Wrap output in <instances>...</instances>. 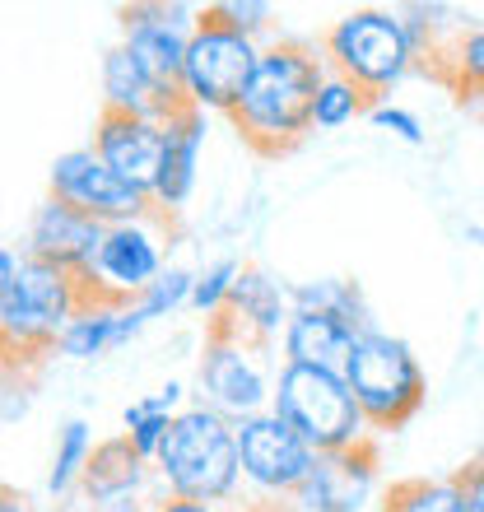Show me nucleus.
Segmentation results:
<instances>
[{"instance_id":"obj_33","label":"nucleus","mask_w":484,"mask_h":512,"mask_svg":"<svg viewBox=\"0 0 484 512\" xmlns=\"http://www.w3.org/2000/svg\"><path fill=\"white\" fill-rule=\"evenodd\" d=\"M149 512H238V508H210V503H187V499H168V494H159V499L149 503ZM242 512H256V508H242Z\"/></svg>"},{"instance_id":"obj_35","label":"nucleus","mask_w":484,"mask_h":512,"mask_svg":"<svg viewBox=\"0 0 484 512\" xmlns=\"http://www.w3.org/2000/svg\"><path fill=\"white\" fill-rule=\"evenodd\" d=\"M0 512H38V503L28 499V494H19V489L0 485Z\"/></svg>"},{"instance_id":"obj_7","label":"nucleus","mask_w":484,"mask_h":512,"mask_svg":"<svg viewBox=\"0 0 484 512\" xmlns=\"http://www.w3.org/2000/svg\"><path fill=\"white\" fill-rule=\"evenodd\" d=\"M270 415L280 419V424H289L317 457H322V452H340V447H354L368 438V424H363L345 378L317 373V368L280 364V373H275V396H270Z\"/></svg>"},{"instance_id":"obj_29","label":"nucleus","mask_w":484,"mask_h":512,"mask_svg":"<svg viewBox=\"0 0 484 512\" xmlns=\"http://www.w3.org/2000/svg\"><path fill=\"white\" fill-rule=\"evenodd\" d=\"M191 284H196V270L187 266H168L159 280L149 284L145 294L135 298V312L145 317V322H159V317H173L191 303Z\"/></svg>"},{"instance_id":"obj_17","label":"nucleus","mask_w":484,"mask_h":512,"mask_svg":"<svg viewBox=\"0 0 484 512\" xmlns=\"http://www.w3.org/2000/svg\"><path fill=\"white\" fill-rule=\"evenodd\" d=\"M201 149H205V112L177 108L163 122V163H159V177H154V191H149V201H154L159 215L177 219L187 210L196 177H201Z\"/></svg>"},{"instance_id":"obj_14","label":"nucleus","mask_w":484,"mask_h":512,"mask_svg":"<svg viewBox=\"0 0 484 512\" xmlns=\"http://www.w3.org/2000/svg\"><path fill=\"white\" fill-rule=\"evenodd\" d=\"M103 108L126 112V117H149V122H168L177 108H187L182 89L159 80L126 42H112L103 52Z\"/></svg>"},{"instance_id":"obj_20","label":"nucleus","mask_w":484,"mask_h":512,"mask_svg":"<svg viewBox=\"0 0 484 512\" xmlns=\"http://www.w3.org/2000/svg\"><path fill=\"white\" fill-rule=\"evenodd\" d=\"M419 70L443 84L457 103L484 112V24H466L461 19L438 47H429L419 56Z\"/></svg>"},{"instance_id":"obj_25","label":"nucleus","mask_w":484,"mask_h":512,"mask_svg":"<svg viewBox=\"0 0 484 512\" xmlns=\"http://www.w3.org/2000/svg\"><path fill=\"white\" fill-rule=\"evenodd\" d=\"M289 298H294V308L303 312H331V317H345L354 322L359 331L373 326V312L363 303V289L345 275H326V280H298L289 284Z\"/></svg>"},{"instance_id":"obj_37","label":"nucleus","mask_w":484,"mask_h":512,"mask_svg":"<svg viewBox=\"0 0 484 512\" xmlns=\"http://www.w3.org/2000/svg\"><path fill=\"white\" fill-rule=\"evenodd\" d=\"M5 368H10V354H5V345H0V373H5Z\"/></svg>"},{"instance_id":"obj_2","label":"nucleus","mask_w":484,"mask_h":512,"mask_svg":"<svg viewBox=\"0 0 484 512\" xmlns=\"http://www.w3.org/2000/svg\"><path fill=\"white\" fill-rule=\"evenodd\" d=\"M154 485L168 499L233 508L242 489L238 466V429L210 405H182L173 415V429L154 457Z\"/></svg>"},{"instance_id":"obj_6","label":"nucleus","mask_w":484,"mask_h":512,"mask_svg":"<svg viewBox=\"0 0 484 512\" xmlns=\"http://www.w3.org/2000/svg\"><path fill=\"white\" fill-rule=\"evenodd\" d=\"M266 345L238 336L233 326L210 322L205 326V350L196 364V396L229 424H242L252 415H266L275 396V364Z\"/></svg>"},{"instance_id":"obj_34","label":"nucleus","mask_w":484,"mask_h":512,"mask_svg":"<svg viewBox=\"0 0 484 512\" xmlns=\"http://www.w3.org/2000/svg\"><path fill=\"white\" fill-rule=\"evenodd\" d=\"M19 266H24V256L14 252V247H0V303L10 298L14 280H19Z\"/></svg>"},{"instance_id":"obj_32","label":"nucleus","mask_w":484,"mask_h":512,"mask_svg":"<svg viewBox=\"0 0 484 512\" xmlns=\"http://www.w3.org/2000/svg\"><path fill=\"white\" fill-rule=\"evenodd\" d=\"M457 485H461V503H466V512H484V452L466 466V471H457Z\"/></svg>"},{"instance_id":"obj_8","label":"nucleus","mask_w":484,"mask_h":512,"mask_svg":"<svg viewBox=\"0 0 484 512\" xmlns=\"http://www.w3.org/2000/svg\"><path fill=\"white\" fill-rule=\"evenodd\" d=\"M168 247H173V219L168 215L108 224L94 261L80 275L84 303H135L168 270Z\"/></svg>"},{"instance_id":"obj_26","label":"nucleus","mask_w":484,"mask_h":512,"mask_svg":"<svg viewBox=\"0 0 484 512\" xmlns=\"http://www.w3.org/2000/svg\"><path fill=\"white\" fill-rule=\"evenodd\" d=\"M382 512H466V503H461L457 475H443V480L415 475V480H396L387 489Z\"/></svg>"},{"instance_id":"obj_4","label":"nucleus","mask_w":484,"mask_h":512,"mask_svg":"<svg viewBox=\"0 0 484 512\" xmlns=\"http://www.w3.org/2000/svg\"><path fill=\"white\" fill-rule=\"evenodd\" d=\"M80 308H84L80 275L47 266V261L24 252L19 280H14L10 298L0 303V345L10 354L14 373H19V364L56 354V340H61V331Z\"/></svg>"},{"instance_id":"obj_3","label":"nucleus","mask_w":484,"mask_h":512,"mask_svg":"<svg viewBox=\"0 0 484 512\" xmlns=\"http://www.w3.org/2000/svg\"><path fill=\"white\" fill-rule=\"evenodd\" d=\"M317 47H322L326 70L350 80L368 103H382L419 66V52L405 33L401 10H382V5L340 14Z\"/></svg>"},{"instance_id":"obj_9","label":"nucleus","mask_w":484,"mask_h":512,"mask_svg":"<svg viewBox=\"0 0 484 512\" xmlns=\"http://www.w3.org/2000/svg\"><path fill=\"white\" fill-rule=\"evenodd\" d=\"M256 56H261V42H252L247 33L215 19L210 5H205L201 19H196V33L187 42V56H182V80H177L187 108L229 117L238 108L247 80H252Z\"/></svg>"},{"instance_id":"obj_13","label":"nucleus","mask_w":484,"mask_h":512,"mask_svg":"<svg viewBox=\"0 0 484 512\" xmlns=\"http://www.w3.org/2000/svg\"><path fill=\"white\" fill-rule=\"evenodd\" d=\"M377 489V443L363 438L340 452H322L312 461L308 480L298 489V508L303 512H363Z\"/></svg>"},{"instance_id":"obj_36","label":"nucleus","mask_w":484,"mask_h":512,"mask_svg":"<svg viewBox=\"0 0 484 512\" xmlns=\"http://www.w3.org/2000/svg\"><path fill=\"white\" fill-rule=\"evenodd\" d=\"M154 499H112V503H98V508H84V512H149Z\"/></svg>"},{"instance_id":"obj_19","label":"nucleus","mask_w":484,"mask_h":512,"mask_svg":"<svg viewBox=\"0 0 484 512\" xmlns=\"http://www.w3.org/2000/svg\"><path fill=\"white\" fill-rule=\"evenodd\" d=\"M359 336L363 331L354 322H345V317L294 308V317H289V326H284V336H280V350H284V364L317 368V373H336V378H345L354 340Z\"/></svg>"},{"instance_id":"obj_31","label":"nucleus","mask_w":484,"mask_h":512,"mask_svg":"<svg viewBox=\"0 0 484 512\" xmlns=\"http://www.w3.org/2000/svg\"><path fill=\"white\" fill-rule=\"evenodd\" d=\"M368 122H373L377 131L405 140V145H424V140H429V135H424V122H419L415 112L391 108V103H373V108H368Z\"/></svg>"},{"instance_id":"obj_28","label":"nucleus","mask_w":484,"mask_h":512,"mask_svg":"<svg viewBox=\"0 0 484 512\" xmlns=\"http://www.w3.org/2000/svg\"><path fill=\"white\" fill-rule=\"evenodd\" d=\"M238 275H242L238 256H215L205 270H196V284H191V303H187V308L196 312L205 326H210L219 312L229 308V294H233V284H238Z\"/></svg>"},{"instance_id":"obj_23","label":"nucleus","mask_w":484,"mask_h":512,"mask_svg":"<svg viewBox=\"0 0 484 512\" xmlns=\"http://www.w3.org/2000/svg\"><path fill=\"white\" fill-rule=\"evenodd\" d=\"M177 410H182V382H168V387L149 391V396H140V401H131L121 410V433H126V443H131L149 466L159 457V447H163V438H168V429H173Z\"/></svg>"},{"instance_id":"obj_11","label":"nucleus","mask_w":484,"mask_h":512,"mask_svg":"<svg viewBox=\"0 0 484 512\" xmlns=\"http://www.w3.org/2000/svg\"><path fill=\"white\" fill-rule=\"evenodd\" d=\"M233 429H238L242 480H247L256 494H266V499H298V489L308 480L317 452H312L289 424H280L270 410L266 415L242 419Z\"/></svg>"},{"instance_id":"obj_1","label":"nucleus","mask_w":484,"mask_h":512,"mask_svg":"<svg viewBox=\"0 0 484 512\" xmlns=\"http://www.w3.org/2000/svg\"><path fill=\"white\" fill-rule=\"evenodd\" d=\"M326 80L322 47L308 38L261 42L256 70L229 112L242 145L261 159H284L312 135V98Z\"/></svg>"},{"instance_id":"obj_30","label":"nucleus","mask_w":484,"mask_h":512,"mask_svg":"<svg viewBox=\"0 0 484 512\" xmlns=\"http://www.w3.org/2000/svg\"><path fill=\"white\" fill-rule=\"evenodd\" d=\"M210 14L247 33L252 42L270 38V28H275V5H266V0H219V5H210Z\"/></svg>"},{"instance_id":"obj_18","label":"nucleus","mask_w":484,"mask_h":512,"mask_svg":"<svg viewBox=\"0 0 484 512\" xmlns=\"http://www.w3.org/2000/svg\"><path fill=\"white\" fill-rule=\"evenodd\" d=\"M289 317H294L289 284H280L270 270L247 266V261H242V275H238V284H233V294H229V308L219 312L215 322L233 326L238 336H247V340H256V345L275 350L280 336H284V326H289Z\"/></svg>"},{"instance_id":"obj_15","label":"nucleus","mask_w":484,"mask_h":512,"mask_svg":"<svg viewBox=\"0 0 484 512\" xmlns=\"http://www.w3.org/2000/svg\"><path fill=\"white\" fill-rule=\"evenodd\" d=\"M103 229H108V224H98V219L80 215L75 205L47 196V201H38L33 215H28V256L70 270V275H84L98 252V243H103Z\"/></svg>"},{"instance_id":"obj_24","label":"nucleus","mask_w":484,"mask_h":512,"mask_svg":"<svg viewBox=\"0 0 484 512\" xmlns=\"http://www.w3.org/2000/svg\"><path fill=\"white\" fill-rule=\"evenodd\" d=\"M94 429H89V419H66L61 429H56V443H52V471H47V494L56 503H66L80 494V480H84V466L94 457Z\"/></svg>"},{"instance_id":"obj_5","label":"nucleus","mask_w":484,"mask_h":512,"mask_svg":"<svg viewBox=\"0 0 484 512\" xmlns=\"http://www.w3.org/2000/svg\"><path fill=\"white\" fill-rule=\"evenodd\" d=\"M345 387H350L368 433H396L419 415L429 378H424L415 350H410L401 336H391L382 326H368V331L354 340L350 368H345Z\"/></svg>"},{"instance_id":"obj_10","label":"nucleus","mask_w":484,"mask_h":512,"mask_svg":"<svg viewBox=\"0 0 484 512\" xmlns=\"http://www.w3.org/2000/svg\"><path fill=\"white\" fill-rule=\"evenodd\" d=\"M47 196L75 205L80 215L98 219V224H126V219L159 215L154 201H149V191L121 182L89 145L56 154L52 168H47Z\"/></svg>"},{"instance_id":"obj_22","label":"nucleus","mask_w":484,"mask_h":512,"mask_svg":"<svg viewBox=\"0 0 484 512\" xmlns=\"http://www.w3.org/2000/svg\"><path fill=\"white\" fill-rule=\"evenodd\" d=\"M145 326L149 322L135 312V303H84L56 340V354L75 364H94L103 354L121 350L126 340H135Z\"/></svg>"},{"instance_id":"obj_12","label":"nucleus","mask_w":484,"mask_h":512,"mask_svg":"<svg viewBox=\"0 0 484 512\" xmlns=\"http://www.w3.org/2000/svg\"><path fill=\"white\" fill-rule=\"evenodd\" d=\"M117 19H121V42L159 80L168 84L182 80V56H187V42L196 33V19H201L196 5H182V0H135V5H121Z\"/></svg>"},{"instance_id":"obj_16","label":"nucleus","mask_w":484,"mask_h":512,"mask_svg":"<svg viewBox=\"0 0 484 512\" xmlns=\"http://www.w3.org/2000/svg\"><path fill=\"white\" fill-rule=\"evenodd\" d=\"M89 149L108 163L121 182H131L140 191H154V177H159V163H163V122L103 108Z\"/></svg>"},{"instance_id":"obj_27","label":"nucleus","mask_w":484,"mask_h":512,"mask_svg":"<svg viewBox=\"0 0 484 512\" xmlns=\"http://www.w3.org/2000/svg\"><path fill=\"white\" fill-rule=\"evenodd\" d=\"M368 108H373V103H368L350 80H340V75L326 70L322 89H317V98H312V131H340V126L368 117Z\"/></svg>"},{"instance_id":"obj_21","label":"nucleus","mask_w":484,"mask_h":512,"mask_svg":"<svg viewBox=\"0 0 484 512\" xmlns=\"http://www.w3.org/2000/svg\"><path fill=\"white\" fill-rule=\"evenodd\" d=\"M149 485H154V466L126 443V433H112L94 447L75 499L84 508H98V503L112 499H149Z\"/></svg>"},{"instance_id":"obj_38","label":"nucleus","mask_w":484,"mask_h":512,"mask_svg":"<svg viewBox=\"0 0 484 512\" xmlns=\"http://www.w3.org/2000/svg\"><path fill=\"white\" fill-rule=\"evenodd\" d=\"M480 117H484V112H480Z\"/></svg>"}]
</instances>
